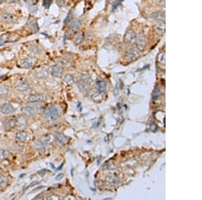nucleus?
Returning a JSON list of instances; mask_svg holds the SVG:
<instances>
[{
    "label": "nucleus",
    "mask_w": 202,
    "mask_h": 200,
    "mask_svg": "<svg viewBox=\"0 0 202 200\" xmlns=\"http://www.w3.org/2000/svg\"><path fill=\"white\" fill-rule=\"evenodd\" d=\"M43 115L45 118L51 121L57 120L59 116V111L54 106H49L43 111Z\"/></svg>",
    "instance_id": "nucleus-1"
},
{
    "label": "nucleus",
    "mask_w": 202,
    "mask_h": 200,
    "mask_svg": "<svg viewBox=\"0 0 202 200\" xmlns=\"http://www.w3.org/2000/svg\"><path fill=\"white\" fill-rule=\"evenodd\" d=\"M92 79L88 74H83L77 81V85L81 90L84 91L90 87Z\"/></svg>",
    "instance_id": "nucleus-2"
},
{
    "label": "nucleus",
    "mask_w": 202,
    "mask_h": 200,
    "mask_svg": "<svg viewBox=\"0 0 202 200\" xmlns=\"http://www.w3.org/2000/svg\"><path fill=\"white\" fill-rule=\"evenodd\" d=\"M136 44L137 47L139 49L140 51H142L145 49L146 44H147V39L143 34L140 33L136 37Z\"/></svg>",
    "instance_id": "nucleus-3"
},
{
    "label": "nucleus",
    "mask_w": 202,
    "mask_h": 200,
    "mask_svg": "<svg viewBox=\"0 0 202 200\" xmlns=\"http://www.w3.org/2000/svg\"><path fill=\"white\" fill-rule=\"evenodd\" d=\"M140 55V51L137 46H134L131 49L126 56V61L127 62H132L138 59Z\"/></svg>",
    "instance_id": "nucleus-4"
},
{
    "label": "nucleus",
    "mask_w": 202,
    "mask_h": 200,
    "mask_svg": "<svg viewBox=\"0 0 202 200\" xmlns=\"http://www.w3.org/2000/svg\"><path fill=\"white\" fill-rule=\"evenodd\" d=\"M28 124V120L26 117L24 115H20L16 118V127L19 131H22L26 129Z\"/></svg>",
    "instance_id": "nucleus-5"
},
{
    "label": "nucleus",
    "mask_w": 202,
    "mask_h": 200,
    "mask_svg": "<svg viewBox=\"0 0 202 200\" xmlns=\"http://www.w3.org/2000/svg\"><path fill=\"white\" fill-rule=\"evenodd\" d=\"M37 63V59L35 57H28L24 59L21 63V67L23 68L28 69L32 67Z\"/></svg>",
    "instance_id": "nucleus-6"
},
{
    "label": "nucleus",
    "mask_w": 202,
    "mask_h": 200,
    "mask_svg": "<svg viewBox=\"0 0 202 200\" xmlns=\"http://www.w3.org/2000/svg\"><path fill=\"white\" fill-rule=\"evenodd\" d=\"M16 119L14 117H11L7 118L4 122V127L6 131H11L16 127Z\"/></svg>",
    "instance_id": "nucleus-7"
},
{
    "label": "nucleus",
    "mask_w": 202,
    "mask_h": 200,
    "mask_svg": "<svg viewBox=\"0 0 202 200\" xmlns=\"http://www.w3.org/2000/svg\"><path fill=\"white\" fill-rule=\"evenodd\" d=\"M46 100V97L42 94H37L32 95L30 96L27 100L28 103H39L42 102Z\"/></svg>",
    "instance_id": "nucleus-8"
},
{
    "label": "nucleus",
    "mask_w": 202,
    "mask_h": 200,
    "mask_svg": "<svg viewBox=\"0 0 202 200\" xmlns=\"http://www.w3.org/2000/svg\"><path fill=\"white\" fill-rule=\"evenodd\" d=\"M15 89L19 92H24L28 90L30 88L29 84L24 80H19L16 81L14 85Z\"/></svg>",
    "instance_id": "nucleus-9"
},
{
    "label": "nucleus",
    "mask_w": 202,
    "mask_h": 200,
    "mask_svg": "<svg viewBox=\"0 0 202 200\" xmlns=\"http://www.w3.org/2000/svg\"><path fill=\"white\" fill-rule=\"evenodd\" d=\"M50 74H51V76L56 78H60L61 76L63 75V70L62 67L60 65H53L49 68Z\"/></svg>",
    "instance_id": "nucleus-10"
},
{
    "label": "nucleus",
    "mask_w": 202,
    "mask_h": 200,
    "mask_svg": "<svg viewBox=\"0 0 202 200\" xmlns=\"http://www.w3.org/2000/svg\"><path fill=\"white\" fill-rule=\"evenodd\" d=\"M22 112L24 113V115H27V116H35L38 113V109L37 107H32V106H27L25 107L22 108Z\"/></svg>",
    "instance_id": "nucleus-11"
},
{
    "label": "nucleus",
    "mask_w": 202,
    "mask_h": 200,
    "mask_svg": "<svg viewBox=\"0 0 202 200\" xmlns=\"http://www.w3.org/2000/svg\"><path fill=\"white\" fill-rule=\"evenodd\" d=\"M0 109L2 113L4 115H9V114H12L14 113L15 109L13 106L11 104L9 103H5L2 104L0 107Z\"/></svg>",
    "instance_id": "nucleus-12"
},
{
    "label": "nucleus",
    "mask_w": 202,
    "mask_h": 200,
    "mask_svg": "<svg viewBox=\"0 0 202 200\" xmlns=\"http://www.w3.org/2000/svg\"><path fill=\"white\" fill-rule=\"evenodd\" d=\"M55 141V135L50 134V133L42 135L40 138V142L43 143L44 145H51Z\"/></svg>",
    "instance_id": "nucleus-13"
},
{
    "label": "nucleus",
    "mask_w": 202,
    "mask_h": 200,
    "mask_svg": "<svg viewBox=\"0 0 202 200\" xmlns=\"http://www.w3.org/2000/svg\"><path fill=\"white\" fill-rule=\"evenodd\" d=\"M124 41L126 43H132L136 40V34L133 30H128L124 35Z\"/></svg>",
    "instance_id": "nucleus-14"
},
{
    "label": "nucleus",
    "mask_w": 202,
    "mask_h": 200,
    "mask_svg": "<svg viewBox=\"0 0 202 200\" xmlns=\"http://www.w3.org/2000/svg\"><path fill=\"white\" fill-rule=\"evenodd\" d=\"M1 20L6 24H12L15 20V16L10 13H4L1 17Z\"/></svg>",
    "instance_id": "nucleus-15"
},
{
    "label": "nucleus",
    "mask_w": 202,
    "mask_h": 200,
    "mask_svg": "<svg viewBox=\"0 0 202 200\" xmlns=\"http://www.w3.org/2000/svg\"><path fill=\"white\" fill-rule=\"evenodd\" d=\"M33 75L35 78L38 79H45L48 77L49 72L46 69H40L35 71L33 73Z\"/></svg>",
    "instance_id": "nucleus-16"
},
{
    "label": "nucleus",
    "mask_w": 202,
    "mask_h": 200,
    "mask_svg": "<svg viewBox=\"0 0 202 200\" xmlns=\"http://www.w3.org/2000/svg\"><path fill=\"white\" fill-rule=\"evenodd\" d=\"M152 17L155 20L164 23L165 22V13L162 11H156L152 14Z\"/></svg>",
    "instance_id": "nucleus-17"
},
{
    "label": "nucleus",
    "mask_w": 202,
    "mask_h": 200,
    "mask_svg": "<svg viewBox=\"0 0 202 200\" xmlns=\"http://www.w3.org/2000/svg\"><path fill=\"white\" fill-rule=\"evenodd\" d=\"M90 97L92 100L96 102H99L103 100V96L102 92L99 90H93L90 93Z\"/></svg>",
    "instance_id": "nucleus-18"
},
{
    "label": "nucleus",
    "mask_w": 202,
    "mask_h": 200,
    "mask_svg": "<svg viewBox=\"0 0 202 200\" xmlns=\"http://www.w3.org/2000/svg\"><path fill=\"white\" fill-rule=\"evenodd\" d=\"M33 147L37 152H40V153H44L46 152V147L43 143L39 140L36 141L33 143Z\"/></svg>",
    "instance_id": "nucleus-19"
},
{
    "label": "nucleus",
    "mask_w": 202,
    "mask_h": 200,
    "mask_svg": "<svg viewBox=\"0 0 202 200\" xmlns=\"http://www.w3.org/2000/svg\"><path fill=\"white\" fill-rule=\"evenodd\" d=\"M55 140L57 141V142L59 144V145H64L65 144L68 142V137L65 136V135H63V133H58L55 135Z\"/></svg>",
    "instance_id": "nucleus-20"
},
{
    "label": "nucleus",
    "mask_w": 202,
    "mask_h": 200,
    "mask_svg": "<svg viewBox=\"0 0 202 200\" xmlns=\"http://www.w3.org/2000/svg\"><path fill=\"white\" fill-rule=\"evenodd\" d=\"M16 137L17 140L20 142L24 143L25 142L27 139L28 137V134L26 132H24V130L22 131H19L16 135Z\"/></svg>",
    "instance_id": "nucleus-21"
},
{
    "label": "nucleus",
    "mask_w": 202,
    "mask_h": 200,
    "mask_svg": "<svg viewBox=\"0 0 202 200\" xmlns=\"http://www.w3.org/2000/svg\"><path fill=\"white\" fill-rule=\"evenodd\" d=\"M81 26H82L81 21L80 20H75L72 22V23L70 24V29L72 32H77L80 28Z\"/></svg>",
    "instance_id": "nucleus-22"
},
{
    "label": "nucleus",
    "mask_w": 202,
    "mask_h": 200,
    "mask_svg": "<svg viewBox=\"0 0 202 200\" xmlns=\"http://www.w3.org/2000/svg\"><path fill=\"white\" fill-rule=\"evenodd\" d=\"M84 32H77L76 34L74 37V42L75 44H80L82 43V42L84 40Z\"/></svg>",
    "instance_id": "nucleus-23"
},
{
    "label": "nucleus",
    "mask_w": 202,
    "mask_h": 200,
    "mask_svg": "<svg viewBox=\"0 0 202 200\" xmlns=\"http://www.w3.org/2000/svg\"><path fill=\"white\" fill-rule=\"evenodd\" d=\"M96 84H97L98 88V90L100 92H105L106 89H107V84H106L105 81H103V80H98L96 82Z\"/></svg>",
    "instance_id": "nucleus-24"
},
{
    "label": "nucleus",
    "mask_w": 202,
    "mask_h": 200,
    "mask_svg": "<svg viewBox=\"0 0 202 200\" xmlns=\"http://www.w3.org/2000/svg\"><path fill=\"white\" fill-rule=\"evenodd\" d=\"M9 94V88L6 86H0V98H5Z\"/></svg>",
    "instance_id": "nucleus-25"
},
{
    "label": "nucleus",
    "mask_w": 202,
    "mask_h": 200,
    "mask_svg": "<svg viewBox=\"0 0 202 200\" xmlns=\"http://www.w3.org/2000/svg\"><path fill=\"white\" fill-rule=\"evenodd\" d=\"M7 185V179L4 175H0V190H3Z\"/></svg>",
    "instance_id": "nucleus-26"
},
{
    "label": "nucleus",
    "mask_w": 202,
    "mask_h": 200,
    "mask_svg": "<svg viewBox=\"0 0 202 200\" xmlns=\"http://www.w3.org/2000/svg\"><path fill=\"white\" fill-rule=\"evenodd\" d=\"M64 81L68 84H73L75 82V78L72 74H66L64 76Z\"/></svg>",
    "instance_id": "nucleus-27"
},
{
    "label": "nucleus",
    "mask_w": 202,
    "mask_h": 200,
    "mask_svg": "<svg viewBox=\"0 0 202 200\" xmlns=\"http://www.w3.org/2000/svg\"><path fill=\"white\" fill-rule=\"evenodd\" d=\"M9 156V152L6 150L0 149V162H3Z\"/></svg>",
    "instance_id": "nucleus-28"
},
{
    "label": "nucleus",
    "mask_w": 202,
    "mask_h": 200,
    "mask_svg": "<svg viewBox=\"0 0 202 200\" xmlns=\"http://www.w3.org/2000/svg\"><path fill=\"white\" fill-rule=\"evenodd\" d=\"M156 30L157 32V33L160 35H163L165 33V27L164 25H163V23H162L161 24H158V26H156Z\"/></svg>",
    "instance_id": "nucleus-29"
},
{
    "label": "nucleus",
    "mask_w": 202,
    "mask_h": 200,
    "mask_svg": "<svg viewBox=\"0 0 202 200\" xmlns=\"http://www.w3.org/2000/svg\"><path fill=\"white\" fill-rule=\"evenodd\" d=\"M9 37L10 34L9 33H4L0 36V44L2 43L9 42Z\"/></svg>",
    "instance_id": "nucleus-30"
},
{
    "label": "nucleus",
    "mask_w": 202,
    "mask_h": 200,
    "mask_svg": "<svg viewBox=\"0 0 202 200\" xmlns=\"http://www.w3.org/2000/svg\"><path fill=\"white\" fill-rule=\"evenodd\" d=\"M73 18H74V14L72 13V12H70L66 16L65 19L64 20V22L63 23H64V24H68L69 23L72 22Z\"/></svg>",
    "instance_id": "nucleus-31"
},
{
    "label": "nucleus",
    "mask_w": 202,
    "mask_h": 200,
    "mask_svg": "<svg viewBox=\"0 0 202 200\" xmlns=\"http://www.w3.org/2000/svg\"><path fill=\"white\" fill-rule=\"evenodd\" d=\"M120 5H121V3H120V1H118V2H117L115 3V4H114L113 6V8H112V10L113 11H114V9H115L117 7H118V6H119Z\"/></svg>",
    "instance_id": "nucleus-32"
},
{
    "label": "nucleus",
    "mask_w": 202,
    "mask_h": 200,
    "mask_svg": "<svg viewBox=\"0 0 202 200\" xmlns=\"http://www.w3.org/2000/svg\"><path fill=\"white\" fill-rule=\"evenodd\" d=\"M63 177V174H62V173H61V174H59V175H57V176L56 177V179H55V180H56V181H59V180L61 179Z\"/></svg>",
    "instance_id": "nucleus-33"
},
{
    "label": "nucleus",
    "mask_w": 202,
    "mask_h": 200,
    "mask_svg": "<svg viewBox=\"0 0 202 200\" xmlns=\"http://www.w3.org/2000/svg\"><path fill=\"white\" fill-rule=\"evenodd\" d=\"M4 1H5V0H0V5H1L2 4H3V3L4 2Z\"/></svg>",
    "instance_id": "nucleus-34"
},
{
    "label": "nucleus",
    "mask_w": 202,
    "mask_h": 200,
    "mask_svg": "<svg viewBox=\"0 0 202 200\" xmlns=\"http://www.w3.org/2000/svg\"><path fill=\"white\" fill-rule=\"evenodd\" d=\"M36 183H37V182H35V183H34V185H36V184H37ZM32 185H33V184H32V185H30V186H32Z\"/></svg>",
    "instance_id": "nucleus-35"
},
{
    "label": "nucleus",
    "mask_w": 202,
    "mask_h": 200,
    "mask_svg": "<svg viewBox=\"0 0 202 200\" xmlns=\"http://www.w3.org/2000/svg\"><path fill=\"white\" fill-rule=\"evenodd\" d=\"M2 25H1V24H0V30L2 29Z\"/></svg>",
    "instance_id": "nucleus-36"
},
{
    "label": "nucleus",
    "mask_w": 202,
    "mask_h": 200,
    "mask_svg": "<svg viewBox=\"0 0 202 200\" xmlns=\"http://www.w3.org/2000/svg\"><path fill=\"white\" fill-rule=\"evenodd\" d=\"M3 45V44H0V46H2Z\"/></svg>",
    "instance_id": "nucleus-37"
}]
</instances>
